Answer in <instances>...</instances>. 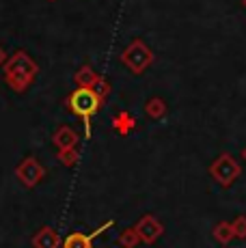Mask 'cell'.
Returning <instances> with one entry per match:
<instances>
[{
    "label": "cell",
    "instance_id": "obj_1",
    "mask_svg": "<svg viewBox=\"0 0 246 248\" xmlns=\"http://www.w3.org/2000/svg\"><path fill=\"white\" fill-rule=\"evenodd\" d=\"M4 82L9 84L15 93H24L32 84V80L39 74V65L31 59V54L24 50H17L13 56H9L7 63L2 65Z\"/></svg>",
    "mask_w": 246,
    "mask_h": 248
},
{
    "label": "cell",
    "instance_id": "obj_2",
    "mask_svg": "<svg viewBox=\"0 0 246 248\" xmlns=\"http://www.w3.org/2000/svg\"><path fill=\"white\" fill-rule=\"evenodd\" d=\"M102 108V99L97 97V93L91 87H76L67 97V110L78 114L84 123V136L91 138V119L95 117Z\"/></svg>",
    "mask_w": 246,
    "mask_h": 248
},
{
    "label": "cell",
    "instance_id": "obj_3",
    "mask_svg": "<svg viewBox=\"0 0 246 248\" xmlns=\"http://www.w3.org/2000/svg\"><path fill=\"white\" fill-rule=\"evenodd\" d=\"M121 63L125 65L132 74L140 76L145 69L154 63V52L149 50V46L140 39H134L125 50L121 52Z\"/></svg>",
    "mask_w": 246,
    "mask_h": 248
},
{
    "label": "cell",
    "instance_id": "obj_4",
    "mask_svg": "<svg viewBox=\"0 0 246 248\" xmlns=\"http://www.w3.org/2000/svg\"><path fill=\"white\" fill-rule=\"evenodd\" d=\"M210 175L218 181L220 186H225L227 188V186H231L235 179L240 177V164H238V160H233V155L222 154V155H218V158L212 162Z\"/></svg>",
    "mask_w": 246,
    "mask_h": 248
},
{
    "label": "cell",
    "instance_id": "obj_5",
    "mask_svg": "<svg viewBox=\"0 0 246 248\" xmlns=\"http://www.w3.org/2000/svg\"><path fill=\"white\" fill-rule=\"evenodd\" d=\"M15 175H17V179L26 186V188H35V186L46 177V169L35 158L28 155V158H24V162L15 169Z\"/></svg>",
    "mask_w": 246,
    "mask_h": 248
},
{
    "label": "cell",
    "instance_id": "obj_6",
    "mask_svg": "<svg viewBox=\"0 0 246 248\" xmlns=\"http://www.w3.org/2000/svg\"><path fill=\"white\" fill-rule=\"evenodd\" d=\"M112 227H115V220H108L106 225H99L95 231H91V233H80V231L69 233V235L63 240V248H93V240Z\"/></svg>",
    "mask_w": 246,
    "mask_h": 248
},
{
    "label": "cell",
    "instance_id": "obj_7",
    "mask_svg": "<svg viewBox=\"0 0 246 248\" xmlns=\"http://www.w3.org/2000/svg\"><path fill=\"white\" fill-rule=\"evenodd\" d=\"M134 229H136V233H138L140 242H145V244H154V242L164 233L162 222H160L155 216H151V214H149V216L140 218V220L136 222Z\"/></svg>",
    "mask_w": 246,
    "mask_h": 248
},
{
    "label": "cell",
    "instance_id": "obj_8",
    "mask_svg": "<svg viewBox=\"0 0 246 248\" xmlns=\"http://www.w3.org/2000/svg\"><path fill=\"white\" fill-rule=\"evenodd\" d=\"M78 134H76V130L74 127H69V125H61L59 130L52 134V142H54V147L56 149H74L76 145H78Z\"/></svg>",
    "mask_w": 246,
    "mask_h": 248
},
{
    "label": "cell",
    "instance_id": "obj_9",
    "mask_svg": "<svg viewBox=\"0 0 246 248\" xmlns=\"http://www.w3.org/2000/svg\"><path fill=\"white\" fill-rule=\"evenodd\" d=\"M32 246L35 248H59V233L52 227H41V231L32 237Z\"/></svg>",
    "mask_w": 246,
    "mask_h": 248
},
{
    "label": "cell",
    "instance_id": "obj_10",
    "mask_svg": "<svg viewBox=\"0 0 246 248\" xmlns=\"http://www.w3.org/2000/svg\"><path fill=\"white\" fill-rule=\"evenodd\" d=\"M112 125H115V130L119 132V134H130V132L134 130L136 121L130 112H119L115 119H112Z\"/></svg>",
    "mask_w": 246,
    "mask_h": 248
},
{
    "label": "cell",
    "instance_id": "obj_11",
    "mask_svg": "<svg viewBox=\"0 0 246 248\" xmlns=\"http://www.w3.org/2000/svg\"><path fill=\"white\" fill-rule=\"evenodd\" d=\"M76 84L78 87H93V82L97 80V74L93 71L91 65H82V67L78 69V74H76Z\"/></svg>",
    "mask_w": 246,
    "mask_h": 248
},
{
    "label": "cell",
    "instance_id": "obj_12",
    "mask_svg": "<svg viewBox=\"0 0 246 248\" xmlns=\"http://www.w3.org/2000/svg\"><path fill=\"white\" fill-rule=\"evenodd\" d=\"M145 112L149 114L151 119H162L167 114V104L160 97H151L147 104H145Z\"/></svg>",
    "mask_w": 246,
    "mask_h": 248
},
{
    "label": "cell",
    "instance_id": "obj_13",
    "mask_svg": "<svg viewBox=\"0 0 246 248\" xmlns=\"http://www.w3.org/2000/svg\"><path fill=\"white\" fill-rule=\"evenodd\" d=\"M214 237L220 242V244H229L231 240H233V227L229 225V222H218V225L214 227Z\"/></svg>",
    "mask_w": 246,
    "mask_h": 248
},
{
    "label": "cell",
    "instance_id": "obj_14",
    "mask_svg": "<svg viewBox=\"0 0 246 248\" xmlns=\"http://www.w3.org/2000/svg\"><path fill=\"white\" fill-rule=\"evenodd\" d=\"M119 242H121L123 248H136L140 244V237H138V233H136V229L132 227V229H125V231L121 233Z\"/></svg>",
    "mask_w": 246,
    "mask_h": 248
},
{
    "label": "cell",
    "instance_id": "obj_15",
    "mask_svg": "<svg viewBox=\"0 0 246 248\" xmlns=\"http://www.w3.org/2000/svg\"><path fill=\"white\" fill-rule=\"evenodd\" d=\"M93 91L97 93V97L102 99V104H106V99H108V95H110V82H108L106 78H102V76H97V80L93 82Z\"/></svg>",
    "mask_w": 246,
    "mask_h": 248
},
{
    "label": "cell",
    "instance_id": "obj_16",
    "mask_svg": "<svg viewBox=\"0 0 246 248\" xmlns=\"http://www.w3.org/2000/svg\"><path fill=\"white\" fill-rule=\"evenodd\" d=\"M59 160H61V164L63 166H69V169H72V166H76L78 164V160H80V154H78V149H61L59 151Z\"/></svg>",
    "mask_w": 246,
    "mask_h": 248
},
{
    "label": "cell",
    "instance_id": "obj_17",
    "mask_svg": "<svg viewBox=\"0 0 246 248\" xmlns=\"http://www.w3.org/2000/svg\"><path fill=\"white\" fill-rule=\"evenodd\" d=\"M231 227H233L235 237H246V216H238L233 222H231Z\"/></svg>",
    "mask_w": 246,
    "mask_h": 248
},
{
    "label": "cell",
    "instance_id": "obj_18",
    "mask_svg": "<svg viewBox=\"0 0 246 248\" xmlns=\"http://www.w3.org/2000/svg\"><path fill=\"white\" fill-rule=\"evenodd\" d=\"M4 63H7V54H4V47L0 46V67H2Z\"/></svg>",
    "mask_w": 246,
    "mask_h": 248
},
{
    "label": "cell",
    "instance_id": "obj_19",
    "mask_svg": "<svg viewBox=\"0 0 246 248\" xmlns=\"http://www.w3.org/2000/svg\"><path fill=\"white\" fill-rule=\"evenodd\" d=\"M242 158L246 160V147H244V149H242Z\"/></svg>",
    "mask_w": 246,
    "mask_h": 248
},
{
    "label": "cell",
    "instance_id": "obj_20",
    "mask_svg": "<svg viewBox=\"0 0 246 248\" xmlns=\"http://www.w3.org/2000/svg\"><path fill=\"white\" fill-rule=\"evenodd\" d=\"M244 4H246V0H244Z\"/></svg>",
    "mask_w": 246,
    "mask_h": 248
}]
</instances>
